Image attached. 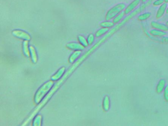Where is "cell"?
<instances>
[{
	"label": "cell",
	"instance_id": "6da1fadb",
	"mask_svg": "<svg viewBox=\"0 0 168 126\" xmlns=\"http://www.w3.org/2000/svg\"><path fill=\"white\" fill-rule=\"evenodd\" d=\"M106 40V39H105V38L103 36L102 38H101L100 40H99L97 43L95 44L91 48H90L82 56V57L78 59V60L76 61L75 63H74V64L72 65L71 67H70L69 69L66 71L64 75H63L62 77L61 78V80H59V81H58L56 84L54 85V86L52 88V89L49 92V93L47 94V95L45 96L44 99L42 100L40 103L38 104V105L34 109L33 112H32L31 114L29 116V117L26 119V120L22 124V126H26V125L30 122L32 119H33V118L35 117V116L38 113V111L42 108V107H43L46 104L47 102H49V100L52 97L54 94L55 93L56 91L58 89V88L61 86V85L64 83V82L77 69V67H78V66H80V65L82 64V63L83 62V61L85 60L87 57L89 56V55H90L94 51H95V50L96 49H98Z\"/></svg>",
	"mask_w": 168,
	"mask_h": 126
},
{
	"label": "cell",
	"instance_id": "7a4b0ae2",
	"mask_svg": "<svg viewBox=\"0 0 168 126\" xmlns=\"http://www.w3.org/2000/svg\"><path fill=\"white\" fill-rule=\"evenodd\" d=\"M53 84V81L51 80L45 82L38 89L35 96V102L36 104H40V102H42L43 97L51 89Z\"/></svg>",
	"mask_w": 168,
	"mask_h": 126
},
{
	"label": "cell",
	"instance_id": "3957f363",
	"mask_svg": "<svg viewBox=\"0 0 168 126\" xmlns=\"http://www.w3.org/2000/svg\"><path fill=\"white\" fill-rule=\"evenodd\" d=\"M126 7V6L124 3H119L115 5L107 11V13L106 14V20L109 21L111 19L114 18L115 16L119 14L120 12L125 10Z\"/></svg>",
	"mask_w": 168,
	"mask_h": 126
},
{
	"label": "cell",
	"instance_id": "277c9868",
	"mask_svg": "<svg viewBox=\"0 0 168 126\" xmlns=\"http://www.w3.org/2000/svg\"><path fill=\"white\" fill-rule=\"evenodd\" d=\"M12 34L14 36L17 37L18 38H21L28 41H30L31 40V36L29 34L22 30H16L12 31Z\"/></svg>",
	"mask_w": 168,
	"mask_h": 126
},
{
	"label": "cell",
	"instance_id": "5b68a950",
	"mask_svg": "<svg viewBox=\"0 0 168 126\" xmlns=\"http://www.w3.org/2000/svg\"><path fill=\"white\" fill-rule=\"evenodd\" d=\"M141 2V0H134L133 2H131L127 7L125 8L124 10L126 15L130 14V13L133 12V11L137 8V7L140 5Z\"/></svg>",
	"mask_w": 168,
	"mask_h": 126
},
{
	"label": "cell",
	"instance_id": "8992f818",
	"mask_svg": "<svg viewBox=\"0 0 168 126\" xmlns=\"http://www.w3.org/2000/svg\"><path fill=\"white\" fill-rule=\"evenodd\" d=\"M151 26L153 29L162 31L167 32L168 31V27L166 24H164L163 23H160L156 21H152L151 22Z\"/></svg>",
	"mask_w": 168,
	"mask_h": 126
},
{
	"label": "cell",
	"instance_id": "52a82bcc",
	"mask_svg": "<svg viewBox=\"0 0 168 126\" xmlns=\"http://www.w3.org/2000/svg\"><path fill=\"white\" fill-rule=\"evenodd\" d=\"M167 7H168V5L165 3L160 6L159 8L158 9L156 13V18L157 19H160L164 15L166 11Z\"/></svg>",
	"mask_w": 168,
	"mask_h": 126
},
{
	"label": "cell",
	"instance_id": "ba28073f",
	"mask_svg": "<svg viewBox=\"0 0 168 126\" xmlns=\"http://www.w3.org/2000/svg\"><path fill=\"white\" fill-rule=\"evenodd\" d=\"M68 49L74 50H82L84 49L85 47L80 43L76 42H71L66 45Z\"/></svg>",
	"mask_w": 168,
	"mask_h": 126
},
{
	"label": "cell",
	"instance_id": "9c48e42d",
	"mask_svg": "<svg viewBox=\"0 0 168 126\" xmlns=\"http://www.w3.org/2000/svg\"><path fill=\"white\" fill-rule=\"evenodd\" d=\"M149 34L151 36L157 38H162L167 35L166 32L162 31L155 29L150 30Z\"/></svg>",
	"mask_w": 168,
	"mask_h": 126
},
{
	"label": "cell",
	"instance_id": "30bf717a",
	"mask_svg": "<svg viewBox=\"0 0 168 126\" xmlns=\"http://www.w3.org/2000/svg\"><path fill=\"white\" fill-rule=\"evenodd\" d=\"M166 80L165 79H161L160 80L156 88V91L158 94H160L164 90L166 86Z\"/></svg>",
	"mask_w": 168,
	"mask_h": 126
},
{
	"label": "cell",
	"instance_id": "8fae6325",
	"mask_svg": "<svg viewBox=\"0 0 168 126\" xmlns=\"http://www.w3.org/2000/svg\"><path fill=\"white\" fill-rule=\"evenodd\" d=\"M65 69H66V68L64 67H61V69H60L55 74H54L51 77V80L53 81H57L59 80L61 77V76H62L63 74H64Z\"/></svg>",
	"mask_w": 168,
	"mask_h": 126
},
{
	"label": "cell",
	"instance_id": "7c38bea8",
	"mask_svg": "<svg viewBox=\"0 0 168 126\" xmlns=\"http://www.w3.org/2000/svg\"><path fill=\"white\" fill-rule=\"evenodd\" d=\"M29 49L30 55H31V57L32 61L33 63L36 64L38 62V56H37L36 49L32 45H30V46Z\"/></svg>",
	"mask_w": 168,
	"mask_h": 126
},
{
	"label": "cell",
	"instance_id": "4fadbf2b",
	"mask_svg": "<svg viewBox=\"0 0 168 126\" xmlns=\"http://www.w3.org/2000/svg\"><path fill=\"white\" fill-rule=\"evenodd\" d=\"M23 51L25 55L27 57L30 56L29 47V41L25 40L23 42Z\"/></svg>",
	"mask_w": 168,
	"mask_h": 126
},
{
	"label": "cell",
	"instance_id": "5bb4252c",
	"mask_svg": "<svg viewBox=\"0 0 168 126\" xmlns=\"http://www.w3.org/2000/svg\"><path fill=\"white\" fill-rule=\"evenodd\" d=\"M103 107L104 111H109V108H110V100H109V97L107 96H106L104 98Z\"/></svg>",
	"mask_w": 168,
	"mask_h": 126
},
{
	"label": "cell",
	"instance_id": "9a60e30c",
	"mask_svg": "<svg viewBox=\"0 0 168 126\" xmlns=\"http://www.w3.org/2000/svg\"><path fill=\"white\" fill-rule=\"evenodd\" d=\"M81 54H82L81 50H76L69 57V62L70 63H73L75 62V60L80 56V55Z\"/></svg>",
	"mask_w": 168,
	"mask_h": 126
},
{
	"label": "cell",
	"instance_id": "2e32d148",
	"mask_svg": "<svg viewBox=\"0 0 168 126\" xmlns=\"http://www.w3.org/2000/svg\"><path fill=\"white\" fill-rule=\"evenodd\" d=\"M126 14H125V12H124V11H123L121 12H120L119 14H118L114 18V19L113 20V22L115 24H118V23L121 21L123 18H124V16Z\"/></svg>",
	"mask_w": 168,
	"mask_h": 126
},
{
	"label": "cell",
	"instance_id": "e0dca14e",
	"mask_svg": "<svg viewBox=\"0 0 168 126\" xmlns=\"http://www.w3.org/2000/svg\"><path fill=\"white\" fill-rule=\"evenodd\" d=\"M151 16V13L150 12H145V13H144L140 14V15L138 16V19L139 20V21H145L150 18Z\"/></svg>",
	"mask_w": 168,
	"mask_h": 126
},
{
	"label": "cell",
	"instance_id": "ac0fdd59",
	"mask_svg": "<svg viewBox=\"0 0 168 126\" xmlns=\"http://www.w3.org/2000/svg\"><path fill=\"white\" fill-rule=\"evenodd\" d=\"M42 116L41 115H37L33 120V126H40L42 125Z\"/></svg>",
	"mask_w": 168,
	"mask_h": 126
},
{
	"label": "cell",
	"instance_id": "d6986e66",
	"mask_svg": "<svg viewBox=\"0 0 168 126\" xmlns=\"http://www.w3.org/2000/svg\"><path fill=\"white\" fill-rule=\"evenodd\" d=\"M109 31V28H103L99 30L96 33V36L98 38L104 35L105 33H107Z\"/></svg>",
	"mask_w": 168,
	"mask_h": 126
},
{
	"label": "cell",
	"instance_id": "ffe728a7",
	"mask_svg": "<svg viewBox=\"0 0 168 126\" xmlns=\"http://www.w3.org/2000/svg\"><path fill=\"white\" fill-rule=\"evenodd\" d=\"M115 23L111 21H105L101 23L100 26L104 28H110L115 25Z\"/></svg>",
	"mask_w": 168,
	"mask_h": 126
},
{
	"label": "cell",
	"instance_id": "44dd1931",
	"mask_svg": "<svg viewBox=\"0 0 168 126\" xmlns=\"http://www.w3.org/2000/svg\"><path fill=\"white\" fill-rule=\"evenodd\" d=\"M78 40L80 41V43L82 44V45L84 47H87L88 45V42L87 41V40L85 39V38L84 36H78Z\"/></svg>",
	"mask_w": 168,
	"mask_h": 126
},
{
	"label": "cell",
	"instance_id": "7402d4cb",
	"mask_svg": "<svg viewBox=\"0 0 168 126\" xmlns=\"http://www.w3.org/2000/svg\"><path fill=\"white\" fill-rule=\"evenodd\" d=\"M164 98L165 100L168 102V85H167L164 90Z\"/></svg>",
	"mask_w": 168,
	"mask_h": 126
},
{
	"label": "cell",
	"instance_id": "603a6c76",
	"mask_svg": "<svg viewBox=\"0 0 168 126\" xmlns=\"http://www.w3.org/2000/svg\"><path fill=\"white\" fill-rule=\"evenodd\" d=\"M164 3V0H155V1L153 2V5L155 7H157V6H160L161 5Z\"/></svg>",
	"mask_w": 168,
	"mask_h": 126
},
{
	"label": "cell",
	"instance_id": "cb8c5ba5",
	"mask_svg": "<svg viewBox=\"0 0 168 126\" xmlns=\"http://www.w3.org/2000/svg\"><path fill=\"white\" fill-rule=\"evenodd\" d=\"M94 40V35L93 34H90L89 36L88 37V38H87V42H88V44L91 45L93 42Z\"/></svg>",
	"mask_w": 168,
	"mask_h": 126
},
{
	"label": "cell",
	"instance_id": "d4e9b609",
	"mask_svg": "<svg viewBox=\"0 0 168 126\" xmlns=\"http://www.w3.org/2000/svg\"><path fill=\"white\" fill-rule=\"evenodd\" d=\"M156 40L159 41L160 42H166V43H168V37H162L160 38H155Z\"/></svg>",
	"mask_w": 168,
	"mask_h": 126
},
{
	"label": "cell",
	"instance_id": "484cf974",
	"mask_svg": "<svg viewBox=\"0 0 168 126\" xmlns=\"http://www.w3.org/2000/svg\"><path fill=\"white\" fill-rule=\"evenodd\" d=\"M147 1L148 0H141V2L142 3V4H145Z\"/></svg>",
	"mask_w": 168,
	"mask_h": 126
},
{
	"label": "cell",
	"instance_id": "4316f807",
	"mask_svg": "<svg viewBox=\"0 0 168 126\" xmlns=\"http://www.w3.org/2000/svg\"><path fill=\"white\" fill-rule=\"evenodd\" d=\"M164 3H165L168 4V0H164Z\"/></svg>",
	"mask_w": 168,
	"mask_h": 126
},
{
	"label": "cell",
	"instance_id": "83f0119b",
	"mask_svg": "<svg viewBox=\"0 0 168 126\" xmlns=\"http://www.w3.org/2000/svg\"><path fill=\"white\" fill-rule=\"evenodd\" d=\"M166 13L167 14H168V7H167V9L166 11Z\"/></svg>",
	"mask_w": 168,
	"mask_h": 126
},
{
	"label": "cell",
	"instance_id": "f1b7e54d",
	"mask_svg": "<svg viewBox=\"0 0 168 126\" xmlns=\"http://www.w3.org/2000/svg\"><path fill=\"white\" fill-rule=\"evenodd\" d=\"M166 24L167 26H168V21H167Z\"/></svg>",
	"mask_w": 168,
	"mask_h": 126
}]
</instances>
